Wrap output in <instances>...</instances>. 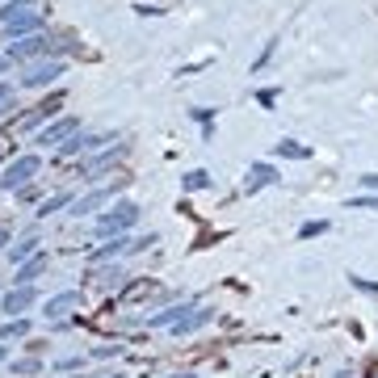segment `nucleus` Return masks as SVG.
I'll return each mask as SVG.
<instances>
[{"label":"nucleus","instance_id":"37","mask_svg":"<svg viewBox=\"0 0 378 378\" xmlns=\"http://www.w3.org/2000/svg\"><path fill=\"white\" fill-rule=\"evenodd\" d=\"M4 63H9V55H0V72H4Z\"/></svg>","mask_w":378,"mask_h":378},{"label":"nucleus","instance_id":"6","mask_svg":"<svg viewBox=\"0 0 378 378\" xmlns=\"http://www.w3.org/2000/svg\"><path fill=\"white\" fill-rule=\"evenodd\" d=\"M122 252H131V239L126 236H114V239H101V248H89V269H101V265H109V261H118Z\"/></svg>","mask_w":378,"mask_h":378},{"label":"nucleus","instance_id":"1","mask_svg":"<svg viewBox=\"0 0 378 378\" xmlns=\"http://www.w3.org/2000/svg\"><path fill=\"white\" fill-rule=\"evenodd\" d=\"M135 223H139V206H135V202H118L114 210L97 215L93 232H97L101 239H114V236H126V232H131Z\"/></svg>","mask_w":378,"mask_h":378},{"label":"nucleus","instance_id":"9","mask_svg":"<svg viewBox=\"0 0 378 378\" xmlns=\"http://www.w3.org/2000/svg\"><path fill=\"white\" fill-rule=\"evenodd\" d=\"M76 307H80V290H59V294H50L47 303H43V315L47 320H63Z\"/></svg>","mask_w":378,"mask_h":378},{"label":"nucleus","instance_id":"32","mask_svg":"<svg viewBox=\"0 0 378 378\" xmlns=\"http://www.w3.org/2000/svg\"><path fill=\"white\" fill-rule=\"evenodd\" d=\"M349 206H362V210H378V198H353Z\"/></svg>","mask_w":378,"mask_h":378},{"label":"nucleus","instance_id":"12","mask_svg":"<svg viewBox=\"0 0 378 378\" xmlns=\"http://www.w3.org/2000/svg\"><path fill=\"white\" fill-rule=\"evenodd\" d=\"M50 265L47 252H38V256H30L26 265H17V274H13V286H34V278H43Z\"/></svg>","mask_w":378,"mask_h":378},{"label":"nucleus","instance_id":"7","mask_svg":"<svg viewBox=\"0 0 378 378\" xmlns=\"http://www.w3.org/2000/svg\"><path fill=\"white\" fill-rule=\"evenodd\" d=\"M76 131H80V118H72V114H68V118H59V122L43 126V131H38V143H43V147H50V143H59V147H63Z\"/></svg>","mask_w":378,"mask_h":378},{"label":"nucleus","instance_id":"28","mask_svg":"<svg viewBox=\"0 0 378 378\" xmlns=\"http://www.w3.org/2000/svg\"><path fill=\"white\" fill-rule=\"evenodd\" d=\"M274 50H278V43H265V50H261V59H256V63H252V72H261V68H265V63H269V55H274Z\"/></svg>","mask_w":378,"mask_h":378},{"label":"nucleus","instance_id":"17","mask_svg":"<svg viewBox=\"0 0 378 378\" xmlns=\"http://www.w3.org/2000/svg\"><path fill=\"white\" fill-rule=\"evenodd\" d=\"M202 324H210V311H206V307H193V311H189V315L173 332H177V336H189V332H198Z\"/></svg>","mask_w":378,"mask_h":378},{"label":"nucleus","instance_id":"10","mask_svg":"<svg viewBox=\"0 0 378 378\" xmlns=\"http://www.w3.org/2000/svg\"><path fill=\"white\" fill-rule=\"evenodd\" d=\"M34 303H38V290H34V286H13V290L4 294V303H0V307L17 320V315H21V311H30Z\"/></svg>","mask_w":378,"mask_h":378},{"label":"nucleus","instance_id":"26","mask_svg":"<svg viewBox=\"0 0 378 378\" xmlns=\"http://www.w3.org/2000/svg\"><path fill=\"white\" fill-rule=\"evenodd\" d=\"M189 118H198V122H202V131H215V126H210V118H215V109H206V105H198V109H189Z\"/></svg>","mask_w":378,"mask_h":378},{"label":"nucleus","instance_id":"33","mask_svg":"<svg viewBox=\"0 0 378 378\" xmlns=\"http://www.w3.org/2000/svg\"><path fill=\"white\" fill-rule=\"evenodd\" d=\"M353 286H357V290H366V294H378V286L366 282V278H353Z\"/></svg>","mask_w":378,"mask_h":378},{"label":"nucleus","instance_id":"29","mask_svg":"<svg viewBox=\"0 0 378 378\" xmlns=\"http://www.w3.org/2000/svg\"><path fill=\"white\" fill-rule=\"evenodd\" d=\"M85 366V357H63V362H55V370H80Z\"/></svg>","mask_w":378,"mask_h":378},{"label":"nucleus","instance_id":"39","mask_svg":"<svg viewBox=\"0 0 378 378\" xmlns=\"http://www.w3.org/2000/svg\"><path fill=\"white\" fill-rule=\"evenodd\" d=\"M105 378H126V374H105Z\"/></svg>","mask_w":378,"mask_h":378},{"label":"nucleus","instance_id":"13","mask_svg":"<svg viewBox=\"0 0 378 378\" xmlns=\"http://www.w3.org/2000/svg\"><path fill=\"white\" fill-rule=\"evenodd\" d=\"M122 156H126V143H118V147H109V151H101V156H93V160L85 164V173H80V177H85V181H93L97 173H105V168H109V164H118Z\"/></svg>","mask_w":378,"mask_h":378},{"label":"nucleus","instance_id":"27","mask_svg":"<svg viewBox=\"0 0 378 378\" xmlns=\"http://www.w3.org/2000/svg\"><path fill=\"white\" fill-rule=\"evenodd\" d=\"M156 232H151V236H139V239H131V252H147V248H151V244H156Z\"/></svg>","mask_w":378,"mask_h":378},{"label":"nucleus","instance_id":"36","mask_svg":"<svg viewBox=\"0 0 378 378\" xmlns=\"http://www.w3.org/2000/svg\"><path fill=\"white\" fill-rule=\"evenodd\" d=\"M4 357H9V345H0V362H4Z\"/></svg>","mask_w":378,"mask_h":378},{"label":"nucleus","instance_id":"24","mask_svg":"<svg viewBox=\"0 0 378 378\" xmlns=\"http://www.w3.org/2000/svg\"><path fill=\"white\" fill-rule=\"evenodd\" d=\"M38 370H43V362H38V357H21V362H13V374H21V378L38 374Z\"/></svg>","mask_w":378,"mask_h":378},{"label":"nucleus","instance_id":"14","mask_svg":"<svg viewBox=\"0 0 378 378\" xmlns=\"http://www.w3.org/2000/svg\"><path fill=\"white\" fill-rule=\"evenodd\" d=\"M274 181H278V168L261 160V164H252V168H248V177H244V189H248V193H256V189L274 185Z\"/></svg>","mask_w":378,"mask_h":378},{"label":"nucleus","instance_id":"20","mask_svg":"<svg viewBox=\"0 0 378 378\" xmlns=\"http://www.w3.org/2000/svg\"><path fill=\"white\" fill-rule=\"evenodd\" d=\"M101 286H122V269L118 265H105V269H89Z\"/></svg>","mask_w":378,"mask_h":378},{"label":"nucleus","instance_id":"23","mask_svg":"<svg viewBox=\"0 0 378 378\" xmlns=\"http://www.w3.org/2000/svg\"><path fill=\"white\" fill-rule=\"evenodd\" d=\"M13 105H17V89H13L9 80H0V118H4Z\"/></svg>","mask_w":378,"mask_h":378},{"label":"nucleus","instance_id":"3","mask_svg":"<svg viewBox=\"0 0 378 378\" xmlns=\"http://www.w3.org/2000/svg\"><path fill=\"white\" fill-rule=\"evenodd\" d=\"M122 189H126V177H118V181H109V185H101V189H89L85 198L72 202V215H76V219H89V215H97V210H101L114 193H122Z\"/></svg>","mask_w":378,"mask_h":378},{"label":"nucleus","instance_id":"30","mask_svg":"<svg viewBox=\"0 0 378 378\" xmlns=\"http://www.w3.org/2000/svg\"><path fill=\"white\" fill-rule=\"evenodd\" d=\"M256 101H261V105H265V109H269V105H274V101H278V89H261V93H256Z\"/></svg>","mask_w":378,"mask_h":378},{"label":"nucleus","instance_id":"31","mask_svg":"<svg viewBox=\"0 0 378 378\" xmlns=\"http://www.w3.org/2000/svg\"><path fill=\"white\" fill-rule=\"evenodd\" d=\"M118 349H122V345H97V349H93V357H114Z\"/></svg>","mask_w":378,"mask_h":378},{"label":"nucleus","instance_id":"22","mask_svg":"<svg viewBox=\"0 0 378 378\" xmlns=\"http://www.w3.org/2000/svg\"><path fill=\"white\" fill-rule=\"evenodd\" d=\"M181 185H185V189H206V185H210V173H206V168H193V173L181 177Z\"/></svg>","mask_w":378,"mask_h":378},{"label":"nucleus","instance_id":"2","mask_svg":"<svg viewBox=\"0 0 378 378\" xmlns=\"http://www.w3.org/2000/svg\"><path fill=\"white\" fill-rule=\"evenodd\" d=\"M38 173H43V156H38V151H26V156H17V160H9V164H4V173H0V189L17 193V189L30 185Z\"/></svg>","mask_w":378,"mask_h":378},{"label":"nucleus","instance_id":"4","mask_svg":"<svg viewBox=\"0 0 378 378\" xmlns=\"http://www.w3.org/2000/svg\"><path fill=\"white\" fill-rule=\"evenodd\" d=\"M50 50H59V43H50L47 34H30V38H17V43H9V59H17V63H30L34 55H47L50 59Z\"/></svg>","mask_w":378,"mask_h":378},{"label":"nucleus","instance_id":"25","mask_svg":"<svg viewBox=\"0 0 378 378\" xmlns=\"http://www.w3.org/2000/svg\"><path fill=\"white\" fill-rule=\"evenodd\" d=\"M324 232H328L324 219H320V223H303V227H298V239H315V236H324Z\"/></svg>","mask_w":378,"mask_h":378},{"label":"nucleus","instance_id":"19","mask_svg":"<svg viewBox=\"0 0 378 378\" xmlns=\"http://www.w3.org/2000/svg\"><path fill=\"white\" fill-rule=\"evenodd\" d=\"M30 336V320H9V324H0V340H26Z\"/></svg>","mask_w":378,"mask_h":378},{"label":"nucleus","instance_id":"38","mask_svg":"<svg viewBox=\"0 0 378 378\" xmlns=\"http://www.w3.org/2000/svg\"><path fill=\"white\" fill-rule=\"evenodd\" d=\"M168 378H198V374H168Z\"/></svg>","mask_w":378,"mask_h":378},{"label":"nucleus","instance_id":"8","mask_svg":"<svg viewBox=\"0 0 378 378\" xmlns=\"http://www.w3.org/2000/svg\"><path fill=\"white\" fill-rule=\"evenodd\" d=\"M59 105H63V93H50L47 101H38V105H34V109L17 122V131H34L38 122H47V118H55V114H59Z\"/></svg>","mask_w":378,"mask_h":378},{"label":"nucleus","instance_id":"5","mask_svg":"<svg viewBox=\"0 0 378 378\" xmlns=\"http://www.w3.org/2000/svg\"><path fill=\"white\" fill-rule=\"evenodd\" d=\"M63 72H68V63H63V59H43V63H30V68H26L21 85H26V89H47L50 80H59Z\"/></svg>","mask_w":378,"mask_h":378},{"label":"nucleus","instance_id":"15","mask_svg":"<svg viewBox=\"0 0 378 378\" xmlns=\"http://www.w3.org/2000/svg\"><path fill=\"white\" fill-rule=\"evenodd\" d=\"M189 311H193V307H185V303H173V307H164L160 315H151V320H147V328H177Z\"/></svg>","mask_w":378,"mask_h":378},{"label":"nucleus","instance_id":"18","mask_svg":"<svg viewBox=\"0 0 378 378\" xmlns=\"http://www.w3.org/2000/svg\"><path fill=\"white\" fill-rule=\"evenodd\" d=\"M274 151H278L282 160H311V147H307V143H298V139H282Z\"/></svg>","mask_w":378,"mask_h":378},{"label":"nucleus","instance_id":"16","mask_svg":"<svg viewBox=\"0 0 378 378\" xmlns=\"http://www.w3.org/2000/svg\"><path fill=\"white\" fill-rule=\"evenodd\" d=\"M38 244H43L38 236H26L21 244H13V248H9V261H13V265H26L30 256H38V252H43Z\"/></svg>","mask_w":378,"mask_h":378},{"label":"nucleus","instance_id":"21","mask_svg":"<svg viewBox=\"0 0 378 378\" xmlns=\"http://www.w3.org/2000/svg\"><path fill=\"white\" fill-rule=\"evenodd\" d=\"M72 202H76L72 193H55V198H43V206H38V215L47 219L50 210H59V206H72Z\"/></svg>","mask_w":378,"mask_h":378},{"label":"nucleus","instance_id":"34","mask_svg":"<svg viewBox=\"0 0 378 378\" xmlns=\"http://www.w3.org/2000/svg\"><path fill=\"white\" fill-rule=\"evenodd\" d=\"M362 185H366V189H378V177H374V173H366V177H362Z\"/></svg>","mask_w":378,"mask_h":378},{"label":"nucleus","instance_id":"11","mask_svg":"<svg viewBox=\"0 0 378 378\" xmlns=\"http://www.w3.org/2000/svg\"><path fill=\"white\" fill-rule=\"evenodd\" d=\"M38 26H43V17L38 13H17L13 21H4V34H9V43H17V38H30V34H38Z\"/></svg>","mask_w":378,"mask_h":378},{"label":"nucleus","instance_id":"35","mask_svg":"<svg viewBox=\"0 0 378 378\" xmlns=\"http://www.w3.org/2000/svg\"><path fill=\"white\" fill-rule=\"evenodd\" d=\"M9 244H13V236H9V232H4V227H0V252H4V248H9Z\"/></svg>","mask_w":378,"mask_h":378}]
</instances>
